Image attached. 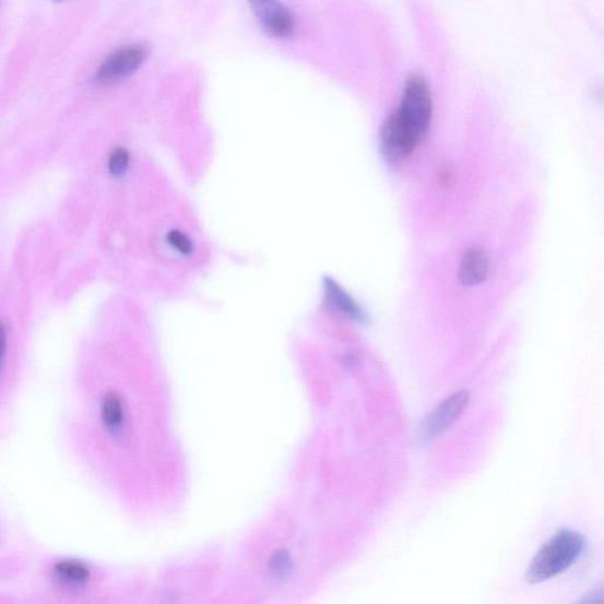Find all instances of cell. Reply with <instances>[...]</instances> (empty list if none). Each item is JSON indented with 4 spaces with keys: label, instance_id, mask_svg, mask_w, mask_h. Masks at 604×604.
<instances>
[{
    "label": "cell",
    "instance_id": "15",
    "mask_svg": "<svg viewBox=\"0 0 604 604\" xmlns=\"http://www.w3.org/2000/svg\"><path fill=\"white\" fill-rule=\"evenodd\" d=\"M578 604H604L603 588L599 587L593 589V591L584 595Z\"/></svg>",
    "mask_w": 604,
    "mask_h": 604
},
{
    "label": "cell",
    "instance_id": "2",
    "mask_svg": "<svg viewBox=\"0 0 604 604\" xmlns=\"http://www.w3.org/2000/svg\"><path fill=\"white\" fill-rule=\"evenodd\" d=\"M422 139L417 131L405 120L398 109L387 117L380 130V146L382 156L390 166H400L416 149Z\"/></svg>",
    "mask_w": 604,
    "mask_h": 604
},
{
    "label": "cell",
    "instance_id": "1",
    "mask_svg": "<svg viewBox=\"0 0 604 604\" xmlns=\"http://www.w3.org/2000/svg\"><path fill=\"white\" fill-rule=\"evenodd\" d=\"M584 544L580 533L569 529L559 530L542 545L530 562L525 572L526 582L537 584L558 577L578 561Z\"/></svg>",
    "mask_w": 604,
    "mask_h": 604
},
{
    "label": "cell",
    "instance_id": "6",
    "mask_svg": "<svg viewBox=\"0 0 604 604\" xmlns=\"http://www.w3.org/2000/svg\"><path fill=\"white\" fill-rule=\"evenodd\" d=\"M254 13L261 25L276 38H288L296 32V17L282 3L259 2L253 4Z\"/></svg>",
    "mask_w": 604,
    "mask_h": 604
},
{
    "label": "cell",
    "instance_id": "7",
    "mask_svg": "<svg viewBox=\"0 0 604 604\" xmlns=\"http://www.w3.org/2000/svg\"><path fill=\"white\" fill-rule=\"evenodd\" d=\"M100 421L108 435L121 439L128 431V408L121 393L109 391L102 398Z\"/></svg>",
    "mask_w": 604,
    "mask_h": 604
},
{
    "label": "cell",
    "instance_id": "4",
    "mask_svg": "<svg viewBox=\"0 0 604 604\" xmlns=\"http://www.w3.org/2000/svg\"><path fill=\"white\" fill-rule=\"evenodd\" d=\"M470 401L467 391L457 392L441 402L421 423L418 436L422 443L427 445L443 435L459 419Z\"/></svg>",
    "mask_w": 604,
    "mask_h": 604
},
{
    "label": "cell",
    "instance_id": "8",
    "mask_svg": "<svg viewBox=\"0 0 604 604\" xmlns=\"http://www.w3.org/2000/svg\"><path fill=\"white\" fill-rule=\"evenodd\" d=\"M489 272L490 259L488 253L481 247H471L461 259L459 282L466 287L476 286L485 282Z\"/></svg>",
    "mask_w": 604,
    "mask_h": 604
},
{
    "label": "cell",
    "instance_id": "5",
    "mask_svg": "<svg viewBox=\"0 0 604 604\" xmlns=\"http://www.w3.org/2000/svg\"><path fill=\"white\" fill-rule=\"evenodd\" d=\"M149 49L143 44H130L117 49L102 63L96 80L99 83H115L135 72L144 62Z\"/></svg>",
    "mask_w": 604,
    "mask_h": 604
},
{
    "label": "cell",
    "instance_id": "9",
    "mask_svg": "<svg viewBox=\"0 0 604 604\" xmlns=\"http://www.w3.org/2000/svg\"><path fill=\"white\" fill-rule=\"evenodd\" d=\"M325 287L328 300L339 313L355 321L358 325L370 323V317L365 312V309L333 279L327 280Z\"/></svg>",
    "mask_w": 604,
    "mask_h": 604
},
{
    "label": "cell",
    "instance_id": "13",
    "mask_svg": "<svg viewBox=\"0 0 604 604\" xmlns=\"http://www.w3.org/2000/svg\"><path fill=\"white\" fill-rule=\"evenodd\" d=\"M129 152L126 149L116 150L109 159V170L115 176L122 175L129 166Z\"/></svg>",
    "mask_w": 604,
    "mask_h": 604
},
{
    "label": "cell",
    "instance_id": "10",
    "mask_svg": "<svg viewBox=\"0 0 604 604\" xmlns=\"http://www.w3.org/2000/svg\"><path fill=\"white\" fill-rule=\"evenodd\" d=\"M52 575L58 583L69 588H79L90 582L92 570L75 559H63L55 565Z\"/></svg>",
    "mask_w": 604,
    "mask_h": 604
},
{
    "label": "cell",
    "instance_id": "14",
    "mask_svg": "<svg viewBox=\"0 0 604 604\" xmlns=\"http://www.w3.org/2000/svg\"><path fill=\"white\" fill-rule=\"evenodd\" d=\"M8 352V331L5 323L0 320V371H2Z\"/></svg>",
    "mask_w": 604,
    "mask_h": 604
},
{
    "label": "cell",
    "instance_id": "3",
    "mask_svg": "<svg viewBox=\"0 0 604 604\" xmlns=\"http://www.w3.org/2000/svg\"><path fill=\"white\" fill-rule=\"evenodd\" d=\"M398 110L423 139L429 131L433 119V95L429 83L424 78L412 75L407 79Z\"/></svg>",
    "mask_w": 604,
    "mask_h": 604
},
{
    "label": "cell",
    "instance_id": "12",
    "mask_svg": "<svg viewBox=\"0 0 604 604\" xmlns=\"http://www.w3.org/2000/svg\"><path fill=\"white\" fill-rule=\"evenodd\" d=\"M292 558L286 550L276 552L270 559V571L274 578L284 579L292 570Z\"/></svg>",
    "mask_w": 604,
    "mask_h": 604
},
{
    "label": "cell",
    "instance_id": "11",
    "mask_svg": "<svg viewBox=\"0 0 604 604\" xmlns=\"http://www.w3.org/2000/svg\"><path fill=\"white\" fill-rule=\"evenodd\" d=\"M166 242L175 254L181 258H190L196 252L194 241L179 229H171L166 235Z\"/></svg>",
    "mask_w": 604,
    "mask_h": 604
}]
</instances>
